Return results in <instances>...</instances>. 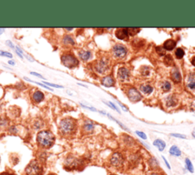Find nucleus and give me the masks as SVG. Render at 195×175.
<instances>
[{"label": "nucleus", "instance_id": "42", "mask_svg": "<svg viewBox=\"0 0 195 175\" xmlns=\"http://www.w3.org/2000/svg\"><path fill=\"white\" fill-rule=\"evenodd\" d=\"M0 175H12V174H10V173H0Z\"/></svg>", "mask_w": 195, "mask_h": 175}, {"label": "nucleus", "instance_id": "20", "mask_svg": "<svg viewBox=\"0 0 195 175\" xmlns=\"http://www.w3.org/2000/svg\"><path fill=\"white\" fill-rule=\"evenodd\" d=\"M164 62L166 66H172L174 65V59L172 56V55L168 54L166 55L164 58Z\"/></svg>", "mask_w": 195, "mask_h": 175}, {"label": "nucleus", "instance_id": "21", "mask_svg": "<svg viewBox=\"0 0 195 175\" xmlns=\"http://www.w3.org/2000/svg\"><path fill=\"white\" fill-rule=\"evenodd\" d=\"M140 90L145 94H151L153 91V88L151 85H142L140 86Z\"/></svg>", "mask_w": 195, "mask_h": 175}, {"label": "nucleus", "instance_id": "41", "mask_svg": "<svg viewBox=\"0 0 195 175\" xmlns=\"http://www.w3.org/2000/svg\"><path fill=\"white\" fill-rule=\"evenodd\" d=\"M3 31H4L3 28H0V34H2V33H3Z\"/></svg>", "mask_w": 195, "mask_h": 175}, {"label": "nucleus", "instance_id": "46", "mask_svg": "<svg viewBox=\"0 0 195 175\" xmlns=\"http://www.w3.org/2000/svg\"><path fill=\"white\" fill-rule=\"evenodd\" d=\"M47 175H56V174H53V173H49V174Z\"/></svg>", "mask_w": 195, "mask_h": 175}, {"label": "nucleus", "instance_id": "15", "mask_svg": "<svg viewBox=\"0 0 195 175\" xmlns=\"http://www.w3.org/2000/svg\"><path fill=\"white\" fill-rule=\"evenodd\" d=\"M44 98V95L40 91H36L32 95V100L35 103H40Z\"/></svg>", "mask_w": 195, "mask_h": 175}, {"label": "nucleus", "instance_id": "27", "mask_svg": "<svg viewBox=\"0 0 195 175\" xmlns=\"http://www.w3.org/2000/svg\"><path fill=\"white\" fill-rule=\"evenodd\" d=\"M139 28H127V31H128L129 37L130 36H135L138 32L139 31Z\"/></svg>", "mask_w": 195, "mask_h": 175}, {"label": "nucleus", "instance_id": "3", "mask_svg": "<svg viewBox=\"0 0 195 175\" xmlns=\"http://www.w3.org/2000/svg\"><path fill=\"white\" fill-rule=\"evenodd\" d=\"M42 172L43 167L36 160L31 161L25 169L26 175H41Z\"/></svg>", "mask_w": 195, "mask_h": 175}, {"label": "nucleus", "instance_id": "24", "mask_svg": "<svg viewBox=\"0 0 195 175\" xmlns=\"http://www.w3.org/2000/svg\"><path fill=\"white\" fill-rule=\"evenodd\" d=\"M171 88H172V85H171L170 82H168V81H165L162 84V89L164 92H169V91H170Z\"/></svg>", "mask_w": 195, "mask_h": 175}, {"label": "nucleus", "instance_id": "6", "mask_svg": "<svg viewBox=\"0 0 195 175\" xmlns=\"http://www.w3.org/2000/svg\"><path fill=\"white\" fill-rule=\"evenodd\" d=\"M109 67V62L107 59L105 58H101L99 60L97 61L95 66H94V68H95V70L100 74H103V73L105 72L108 70Z\"/></svg>", "mask_w": 195, "mask_h": 175}, {"label": "nucleus", "instance_id": "45", "mask_svg": "<svg viewBox=\"0 0 195 175\" xmlns=\"http://www.w3.org/2000/svg\"><path fill=\"white\" fill-rule=\"evenodd\" d=\"M151 175H159V174H158V173H152V174H151Z\"/></svg>", "mask_w": 195, "mask_h": 175}, {"label": "nucleus", "instance_id": "40", "mask_svg": "<svg viewBox=\"0 0 195 175\" xmlns=\"http://www.w3.org/2000/svg\"><path fill=\"white\" fill-rule=\"evenodd\" d=\"M191 63L193 66H195V57H193L191 60Z\"/></svg>", "mask_w": 195, "mask_h": 175}, {"label": "nucleus", "instance_id": "33", "mask_svg": "<svg viewBox=\"0 0 195 175\" xmlns=\"http://www.w3.org/2000/svg\"><path fill=\"white\" fill-rule=\"evenodd\" d=\"M43 84H44V85H49V86L53 87V88H57V89H63V87L61 86V85H55V84L49 83V82H43Z\"/></svg>", "mask_w": 195, "mask_h": 175}, {"label": "nucleus", "instance_id": "1", "mask_svg": "<svg viewBox=\"0 0 195 175\" xmlns=\"http://www.w3.org/2000/svg\"><path fill=\"white\" fill-rule=\"evenodd\" d=\"M37 142L41 147L50 148L54 143L55 137L49 130H42L37 133Z\"/></svg>", "mask_w": 195, "mask_h": 175}, {"label": "nucleus", "instance_id": "4", "mask_svg": "<svg viewBox=\"0 0 195 175\" xmlns=\"http://www.w3.org/2000/svg\"><path fill=\"white\" fill-rule=\"evenodd\" d=\"M61 61L62 63L69 69H73L79 65V60L76 59V57H75L74 55L70 53L63 55Z\"/></svg>", "mask_w": 195, "mask_h": 175}, {"label": "nucleus", "instance_id": "30", "mask_svg": "<svg viewBox=\"0 0 195 175\" xmlns=\"http://www.w3.org/2000/svg\"><path fill=\"white\" fill-rule=\"evenodd\" d=\"M108 116H109V118H110V119H112V120L115 121V122H116V123H118V125H120V126H121V127H122V128H123V129H124V130H128V129H127V127H126V126H124V124H123V123H121V122H120V121H118V119H115V118H114V117H112V116H111V115H110V114H108Z\"/></svg>", "mask_w": 195, "mask_h": 175}, {"label": "nucleus", "instance_id": "5", "mask_svg": "<svg viewBox=\"0 0 195 175\" xmlns=\"http://www.w3.org/2000/svg\"><path fill=\"white\" fill-rule=\"evenodd\" d=\"M113 55L115 57L118 59H123L125 57L127 54V49L121 44H116L113 47L112 49Z\"/></svg>", "mask_w": 195, "mask_h": 175}, {"label": "nucleus", "instance_id": "29", "mask_svg": "<svg viewBox=\"0 0 195 175\" xmlns=\"http://www.w3.org/2000/svg\"><path fill=\"white\" fill-rule=\"evenodd\" d=\"M24 79H26V80H28V81H29V82H34V83L37 84V85H40V86L43 87V88H44V89H48V90H50V91H53V89H50V87L46 86V85H44V84H43V83H40V82H33V81L30 80V79H28V78H27V77H25V78H24Z\"/></svg>", "mask_w": 195, "mask_h": 175}, {"label": "nucleus", "instance_id": "10", "mask_svg": "<svg viewBox=\"0 0 195 175\" xmlns=\"http://www.w3.org/2000/svg\"><path fill=\"white\" fill-rule=\"evenodd\" d=\"M115 36L117 38L120 39V40H126L129 37L128 31H127V28H118L117 29L116 32H115Z\"/></svg>", "mask_w": 195, "mask_h": 175}, {"label": "nucleus", "instance_id": "14", "mask_svg": "<svg viewBox=\"0 0 195 175\" xmlns=\"http://www.w3.org/2000/svg\"><path fill=\"white\" fill-rule=\"evenodd\" d=\"M176 44L177 43L175 40H172V39H169L166 41H165L164 44H163V48L166 50L171 51V50H174V48L176 47Z\"/></svg>", "mask_w": 195, "mask_h": 175}, {"label": "nucleus", "instance_id": "44", "mask_svg": "<svg viewBox=\"0 0 195 175\" xmlns=\"http://www.w3.org/2000/svg\"><path fill=\"white\" fill-rule=\"evenodd\" d=\"M66 30H67V31H72V30H73V28H65Z\"/></svg>", "mask_w": 195, "mask_h": 175}, {"label": "nucleus", "instance_id": "9", "mask_svg": "<svg viewBox=\"0 0 195 175\" xmlns=\"http://www.w3.org/2000/svg\"><path fill=\"white\" fill-rule=\"evenodd\" d=\"M130 71L126 67H121L119 68L118 71V79L121 81V82H124V81L128 80L130 78Z\"/></svg>", "mask_w": 195, "mask_h": 175}, {"label": "nucleus", "instance_id": "16", "mask_svg": "<svg viewBox=\"0 0 195 175\" xmlns=\"http://www.w3.org/2000/svg\"><path fill=\"white\" fill-rule=\"evenodd\" d=\"M153 145L156 146V147L158 148V149L160 151V152H162L166 146V143H165V141H163L162 140H160V139H157V140H156L155 141L153 142Z\"/></svg>", "mask_w": 195, "mask_h": 175}, {"label": "nucleus", "instance_id": "35", "mask_svg": "<svg viewBox=\"0 0 195 175\" xmlns=\"http://www.w3.org/2000/svg\"><path fill=\"white\" fill-rule=\"evenodd\" d=\"M6 44L9 46V47H11V48L12 49H15V47L14 46V44H13V43L12 41H10V40H7L6 41Z\"/></svg>", "mask_w": 195, "mask_h": 175}, {"label": "nucleus", "instance_id": "32", "mask_svg": "<svg viewBox=\"0 0 195 175\" xmlns=\"http://www.w3.org/2000/svg\"><path fill=\"white\" fill-rule=\"evenodd\" d=\"M136 134L138 136H139L141 139H142V140H145L146 139H147V136H146L145 133H144L143 132H141V131H136Z\"/></svg>", "mask_w": 195, "mask_h": 175}, {"label": "nucleus", "instance_id": "22", "mask_svg": "<svg viewBox=\"0 0 195 175\" xmlns=\"http://www.w3.org/2000/svg\"><path fill=\"white\" fill-rule=\"evenodd\" d=\"M175 57L178 59H181L184 57V51L182 48H177L175 52Z\"/></svg>", "mask_w": 195, "mask_h": 175}, {"label": "nucleus", "instance_id": "38", "mask_svg": "<svg viewBox=\"0 0 195 175\" xmlns=\"http://www.w3.org/2000/svg\"><path fill=\"white\" fill-rule=\"evenodd\" d=\"M162 159H163V160H164V162H165V163H166V166H167V167H168V168H169V169H171L170 164H169V162H168V161H167V160H166V158H165V157H164V156H162Z\"/></svg>", "mask_w": 195, "mask_h": 175}, {"label": "nucleus", "instance_id": "26", "mask_svg": "<svg viewBox=\"0 0 195 175\" xmlns=\"http://www.w3.org/2000/svg\"><path fill=\"white\" fill-rule=\"evenodd\" d=\"M187 86L188 87L189 89H192V90H194L195 89V79L193 78L190 77L188 79V81H187Z\"/></svg>", "mask_w": 195, "mask_h": 175}, {"label": "nucleus", "instance_id": "2", "mask_svg": "<svg viewBox=\"0 0 195 175\" xmlns=\"http://www.w3.org/2000/svg\"><path fill=\"white\" fill-rule=\"evenodd\" d=\"M76 121L71 117H67L60 121L59 125L61 133L65 136L73 135L76 130Z\"/></svg>", "mask_w": 195, "mask_h": 175}, {"label": "nucleus", "instance_id": "36", "mask_svg": "<svg viewBox=\"0 0 195 175\" xmlns=\"http://www.w3.org/2000/svg\"><path fill=\"white\" fill-rule=\"evenodd\" d=\"M81 106H82V107H84V108H86V109H88V110H92V111H96V109L94 108V107H88V106H85L84 105V104H81Z\"/></svg>", "mask_w": 195, "mask_h": 175}, {"label": "nucleus", "instance_id": "28", "mask_svg": "<svg viewBox=\"0 0 195 175\" xmlns=\"http://www.w3.org/2000/svg\"><path fill=\"white\" fill-rule=\"evenodd\" d=\"M156 50L157 53H158L159 56H164V55H166V50L163 48V47L158 46V47H156Z\"/></svg>", "mask_w": 195, "mask_h": 175}, {"label": "nucleus", "instance_id": "43", "mask_svg": "<svg viewBox=\"0 0 195 175\" xmlns=\"http://www.w3.org/2000/svg\"><path fill=\"white\" fill-rule=\"evenodd\" d=\"M192 136H193L195 138V129H194V130H193V132H192Z\"/></svg>", "mask_w": 195, "mask_h": 175}, {"label": "nucleus", "instance_id": "19", "mask_svg": "<svg viewBox=\"0 0 195 175\" xmlns=\"http://www.w3.org/2000/svg\"><path fill=\"white\" fill-rule=\"evenodd\" d=\"M63 43L65 45L67 46H73L75 44L74 40H73V38L70 35H66L65 37H63Z\"/></svg>", "mask_w": 195, "mask_h": 175}, {"label": "nucleus", "instance_id": "7", "mask_svg": "<svg viewBox=\"0 0 195 175\" xmlns=\"http://www.w3.org/2000/svg\"><path fill=\"white\" fill-rule=\"evenodd\" d=\"M127 96H128L130 101H131L132 102H137L139 101L142 99V95L137 91V89H136L135 88H130L127 90Z\"/></svg>", "mask_w": 195, "mask_h": 175}, {"label": "nucleus", "instance_id": "18", "mask_svg": "<svg viewBox=\"0 0 195 175\" xmlns=\"http://www.w3.org/2000/svg\"><path fill=\"white\" fill-rule=\"evenodd\" d=\"M169 153H170V155H174V156L176 157L181 156V150H180L179 148L176 146H172V147L170 148V149H169Z\"/></svg>", "mask_w": 195, "mask_h": 175}, {"label": "nucleus", "instance_id": "37", "mask_svg": "<svg viewBox=\"0 0 195 175\" xmlns=\"http://www.w3.org/2000/svg\"><path fill=\"white\" fill-rule=\"evenodd\" d=\"M31 75H33V76H37V77L40 78V79H45L43 77V76H41V75H40L39 73H37V72H31Z\"/></svg>", "mask_w": 195, "mask_h": 175}, {"label": "nucleus", "instance_id": "25", "mask_svg": "<svg viewBox=\"0 0 195 175\" xmlns=\"http://www.w3.org/2000/svg\"><path fill=\"white\" fill-rule=\"evenodd\" d=\"M185 164H186V168H187L190 173H193V171H194V170H193V166L189 158H186L185 159Z\"/></svg>", "mask_w": 195, "mask_h": 175}, {"label": "nucleus", "instance_id": "8", "mask_svg": "<svg viewBox=\"0 0 195 175\" xmlns=\"http://www.w3.org/2000/svg\"><path fill=\"white\" fill-rule=\"evenodd\" d=\"M111 164L115 167H119V166L122 165L123 162H124V158H123L122 155L118 152H115L112 155L111 158L110 159Z\"/></svg>", "mask_w": 195, "mask_h": 175}, {"label": "nucleus", "instance_id": "23", "mask_svg": "<svg viewBox=\"0 0 195 175\" xmlns=\"http://www.w3.org/2000/svg\"><path fill=\"white\" fill-rule=\"evenodd\" d=\"M177 103L176 100L174 98L173 95H170L167 98V106L168 107H173Z\"/></svg>", "mask_w": 195, "mask_h": 175}, {"label": "nucleus", "instance_id": "11", "mask_svg": "<svg viewBox=\"0 0 195 175\" xmlns=\"http://www.w3.org/2000/svg\"><path fill=\"white\" fill-rule=\"evenodd\" d=\"M171 78H172V81L175 83H179L181 82V75L178 69H172V72H171Z\"/></svg>", "mask_w": 195, "mask_h": 175}, {"label": "nucleus", "instance_id": "31", "mask_svg": "<svg viewBox=\"0 0 195 175\" xmlns=\"http://www.w3.org/2000/svg\"><path fill=\"white\" fill-rule=\"evenodd\" d=\"M0 56H5V57H9V58H12V54L9 52H6V51H3V50H0Z\"/></svg>", "mask_w": 195, "mask_h": 175}, {"label": "nucleus", "instance_id": "17", "mask_svg": "<svg viewBox=\"0 0 195 175\" xmlns=\"http://www.w3.org/2000/svg\"><path fill=\"white\" fill-rule=\"evenodd\" d=\"M91 52L87 51V50H81L79 53V57L81 58V59H82L84 61L88 60L90 59V57H91Z\"/></svg>", "mask_w": 195, "mask_h": 175}, {"label": "nucleus", "instance_id": "39", "mask_svg": "<svg viewBox=\"0 0 195 175\" xmlns=\"http://www.w3.org/2000/svg\"><path fill=\"white\" fill-rule=\"evenodd\" d=\"M9 63L10 65L15 66V62L14 60H9Z\"/></svg>", "mask_w": 195, "mask_h": 175}, {"label": "nucleus", "instance_id": "12", "mask_svg": "<svg viewBox=\"0 0 195 175\" xmlns=\"http://www.w3.org/2000/svg\"><path fill=\"white\" fill-rule=\"evenodd\" d=\"M101 82L102 84V85H104V87L110 88V87H112L115 85V81L111 76H107L101 79Z\"/></svg>", "mask_w": 195, "mask_h": 175}, {"label": "nucleus", "instance_id": "13", "mask_svg": "<svg viewBox=\"0 0 195 175\" xmlns=\"http://www.w3.org/2000/svg\"><path fill=\"white\" fill-rule=\"evenodd\" d=\"M94 130V123L91 120H86L83 124V130L86 133H91Z\"/></svg>", "mask_w": 195, "mask_h": 175}, {"label": "nucleus", "instance_id": "34", "mask_svg": "<svg viewBox=\"0 0 195 175\" xmlns=\"http://www.w3.org/2000/svg\"><path fill=\"white\" fill-rule=\"evenodd\" d=\"M171 136L174 137H176V138H180V139H186L187 136L185 135H183V134H179V133H171Z\"/></svg>", "mask_w": 195, "mask_h": 175}]
</instances>
